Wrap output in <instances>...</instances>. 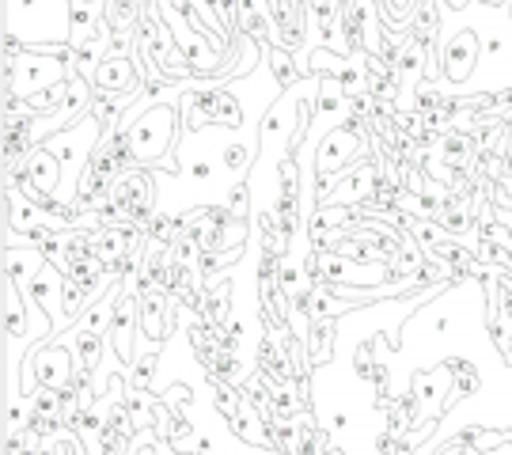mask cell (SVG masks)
Wrapping results in <instances>:
<instances>
[{"label":"cell","instance_id":"cell-10","mask_svg":"<svg viewBox=\"0 0 512 455\" xmlns=\"http://www.w3.org/2000/svg\"><path fill=\"white\" fill-rule=\"evenodd\" d=\"M73 69L65 65V61H57V57H46V54H35V50H27L23 46V54L16 57V80L8 84L4 91H19V95H35L42 88H54L61 80H69Z\"/></svg>","mask_w":512,"mask_h":455},{"label":"cell","instance_id":"cell-4","mask_svg":"<svg viewBox=\"0 0 512 455\" xmlns=\"http://www.w3.org/2000/svg\"><path fill=\"white\" fill-rule=\"evenodd\" d=\"M103 137H107V133H103V126L95 122L92 114H84L76 126L61 129V133H54V137H46V141H42V145L50 148L57 160H61L65 186H73V201H76V186H80V179L88 175L95 148H99V141H103Z\"/></svg>","mask_w":512,"mask_h":455},{"label":"cell","instance_id":"cell-27","mask_svg":"<svg viewBox=\"0 0 512 455\" xmlns=\"http://www.w3.org/2000/svg\"><path fill=\"white\" fill-rule=\"evenodd\" d=\"M65 95H69V80H61V84H54V88L35 91V95H27V107H31V114H57L61 103H65Z\"/></svg>","mask_w":512,"mask_h":455},{"label":"cell","instance_id":"cell-1","mask_svg":"<svg viewBox=\"0 0 512 455\" xmlns=\"http://www.w3.org/2000/svg\"><path fill=\"white\" fill-rule=\"evenodd\" d=\"M118 129H126L129 148H133L141 167H160L164 160H171V152H179L186 137L179 103H171V99L141 103L137 110H126Z\"/></svg>","mask_w":512,"mask_h":455},{"label":"cell","instance_id":"cell-7","mask_svg":"<svg viewBox=\"0 0 512 455\" xmlns=\"http://www.w3.org/2000/svg\"><path fill=\"white\" fill-rule=\"evenodd\" d=\"M179 323V300L164 289H148L141 296V330H137V353H160Z\"/></svg>","mask_w":512,"mask_h":455},{"label":"cell","instance_id":"cell-11","mask_svg":"<svg viewBox=\"0 0 512 455\" xmlns=\"http://www.w3.org/2000/svg\"><path fill=\"white\" fill-rule=\"evenodd\" d=\"M137 330H141V296H133V292L122 285V289H118V300H114V315H110V330H107V349H114V357L122 364H129L137 357V349H133Z\"/></svg>","mask_w":512,"mask_h":455},{"label":"cell","instance_id":"cell-16","mask_svg":"<svg viewBox=\"0 0 512 455\" xmlns=\"http://www.w3.org/2000/svg\"><path fill=\"white\" fill-rule=\"evenodd\" d=\"M444 8L448 0H414V16H410V35L421 46H429V54L440 57V38H444ZM440 69V65H437Z\"/></svg>","mask_w":512,"mask_h":455},{"label":"cell","instance_id":"cell-14","mask_svg":"<svg viewBox=\"0 0 512 455\" xmlns=\"http://www.w3.org/2000/svg\"><path fill=\"white\" fill-rule=\"evenodd\" d=\"M92 84L99 91H110V95H141V73H137V61L133 54H107L95 69Z\"/></svg>","mask_w":512,"mask_h":455},{"label":"cell","instance_id":"cell-21","mask_svg":"<svg viewBox=\"0 0 512 455\" xmlns=\"http://www.w3.org/2000/svg\"><path fill=\"white\" fill-rule=\"evenodd\" d=\"M69 334V346H73V357L76 364L84 368V372H99V361H103V353H107V334H92V330H80L73 323V330H65Z\"/></svg>","mask_w":512,"mask_h":455},{"label":"cell","instance_id":"cell-23","mask_svg":"<svg viewBox=\"0 0 512 455\" xmlns=\"http://www.w3.org/2000/svg\"><path fill=\"white\" fill-rule=\"evenodd\" d=\"M334 342H338V319H319V323H308L304 346H308L311 368L330 364V357H334Z\"/></svg>","mask_w":512,"mask_h":455},{"label":"cell","instance_id":"cell-30","mask_svg":"<svg viewBox=\"0 0 512 455\" xmlns=\"http://www.w3.org/2000/svg\"><path fill=\"white\" fill-rule=\"evenodd\" d=\"M160 399H164L171 410H183V414L194 410V391H190L186 383H171V387H164V395H160Z\"/></svg>","mask_w":512,"mask_h":455},{"label":"cell","instance_id":"cell-20","mask_svg":"<svg viewBox=\"0 0 512 455\" xmlns=\"http://www.w3.org/2000/svg\"><path fill=\"white\" fill-rule=\"evenodd\" d=\"M262 61H266V69L274 73V84L281 91L300 88V84L308 80V69H304V65H296V54L293 50H285V46H270Z\"/></svg>","mask_w":512,"mask_h":455},{"label":"cell","instance_id":"cell-3","mask_svg":"<svg viewBox=\"0 0 512 455\" xmlns=\"http://www.w3.org/2000/svg\"><path fill=\"white\" fill-rule=\"evenodd\" d=\"M376 145H380V137H376L372 126L361 122V118H349L342 126H330L327 133H323L319 148H315V175H319V179H334V175H342L346 167L368 160V156L376 152Z\"/></svg>","mask_w":512,"mask_h":455},{"label":"cell","instance_id":"cell-12","mask_svg":"<svg viewBox=\"0 0 512 455\" xmlns=\"http://www.w3.org/2000/svg\"><path fill=\"white\" fill-rule=\"evenodd\" d=\"M270 4V19H274V46L285 50H304L311 31L308 0H266Z\"/></svg>","mask_w":512,"mask_h":455},{"label":"cell","instance_id":"cell-25","mask_svg":"<svg viewBox=\"0 0 512 455\" xmlns=\"http://www.w3.org/2000/svg\"><path fill=\"white\" fill-rule=\"evenodd\" d=\"M440 368L448 372V383H452V391H456L459 399H471L482 391V376H478V364H471L467 357H444Z\"/></svg>","mask_w":512,"mask_h":455},{"label":"cell","instance_id":"cell-19","mask_svg":"<svg viewBox=\"0 0 512 455\" xmlns=\"http://www.w3.org/2000/svg\"><path fill=\"white\" fill-rule=\"evenodd\" d=\"M46 262H50V258L42 255L38 247H4V277H12L19 289H27L31 277H35Z\"/></svg>","mask_w":512,"mask_h":455},{"label":"cell","instance_id":"cell-6","mask_svg":"<svg viewBox=\"0 0 512 455\" xmlns=\"http://www.w3.org/2000/svg\"><path fill=\"white\" fill-rule=\"evenodd\" d=\"M486 57V50H482V31L478 27H471V23H463V27H452L448 35L440 38V76L448 80V84H467L471 76H475L478 61Z\"/></svg>","mask_w":512,"mask_h":455},{"label":"cell","instance_id":"cell-17","mask_svg":"<svg viewBox=\"0 0 512 455\" xmlns=\"http://www.w3.org/2000/svg\"><path fill=\"white\" fill-rule=\"evenodd\" d=\"M27 179L38 186V194H46V198H57L61 201V182H65V171H61V160H57L54 152L46 145H38L31 156H27Z\"/></svg>","mask_w":512,"mask_h":455},{"label":"cell","instance_id":"cell-22","mask_svg":"<svg viewBox=\"0 0 512 455\" xmlns=\"http://www.w3.org/2000/svg\"><path fill=\"white\" fill-rule=\"evenodd\" d=\"M107 54H110V31H107V23H103L95 35H88L84 42H76L73 76H88V80H92L95 69H99V61Z\"/></svg>","mask_w":512,"mask_h":455},{"label":"cell","instance_id":"cell-2","mask_svg":"<svg viewBox=\"0 0 512 455\" xmlns=\"http://www.w3.org/2000/svg\"><path fill=\"white\" fill-rule=\"evenodd\" d=\"M179 114H183L186 133H205V129H239L247 122V110L232 80H205L194 84L186 80L179 91Z\"/></svg>","mask_w":512,"mask_h":455},{"label":"cell","instance_id":"cell-15","mask_svg":"<svg viewBox=\"0 0 512 455\" xmlns=\"http://www.w3.org/2000/svg\"><path fill=\"white\" fill-rule=\"evenodd\" d=\"M137 164V156H133V148H129V137L126 129H114V133H107L103 141H99V148H95L92 156V167L88 171H95L99 179H118V175H126V171H133Z\"/></svg>","mask_w":512,"mask_h":455},{"label":"cell","instance_id":"cell-24","mask_svg":"<svg viewBox=\"0 0 512 455\" xmlns=\"http://www.w3.org/2000/svg\"><path fill=\"white\" fill-rule=\"evenodd\" d=\"M129 103H133V95H110V91L95 88V99H92V110H88V114L103 126V133H114V129L122 126Z\"/></svg>","mask_w":512,"mask_h":455},{"label":"cell","instance_id":"cell-9","mask_svg":"<svg viewBox=\"0 0 512 455\" xmlns=\"http://www.w3.org/2000/svg\"><path fill=\"white\" fill-rule=\"evenodd\" d=\"M76 372H80V364H76V357L65 349V342H57V338H46V342L27 357V380L35 383V387H54V391H61V387L73 383ZM35 387H31V391H35Z\"/></svg>","mask_w":512,"mask_h":455},{"label":"cell","instance_id":"cell-8","mask_svg":"<svg viewBox=\"0 0 512 455\" xmlns=\"http://www.w3.org/2000/svg\"><path fill=\"white\" fill-rule=\"evenodd\" d=\"M156 179H160L156 167H133V171L114 179V194H110V198L118 201V209L126 213V220L141 224V228H145L148 217L156 213V198H160V194H156Z\"/></svg>","mask_w":512,"mask_h":455},{"label":"cell","instance_id":"cell-28","mask_svg":"<svg viewBox=\"0 0 512 455\" xmlns=\"http://www.w3.org/2000/svg\"><path fill=\"white\" fill-rule=\"evenodd\" d=\"M224 205L236 213V217H251L255 213V190H251V182L247 179H236L228 190H224Z\"/></svg>","mask_w":512,"mask_h":455},{"label":"cell","instance_id":"cell-29","mask_svg":"<svg viewBox=\"0 0 512 455\" xmlns=\"http://www.w3.org/2000/svg\"><path fill=\"white\" fill-rule=\"evenodd\" d=\"M156 368H160V353H137V357L126 364L129 383H133V387H148V391H152V383H156Z\"/></svg>","mask_w":512,"mask_h":455},{"label":"cell","instance_id":"cell-5","mask_svg":"<svg viewBox=\"0 0 512 455\" xmlns=\"http://www.w3.org/2000/svg\"><path fill=\"white\" fill-rule=\"evenodd\" d=\"M137 42L145 46L148 61H152V69L171 80V84H186V80H198L194 69H190V61L183 57L179 50V42L171 35V27L164 23V16L156 12V4L148 0L145 16H141V27H137Z\"/></svg>","mask_w":512,"mask_h":455},{"label":"cell","instance_id":"cell-26","mask_svg":"<svg viewBox=\"0 0 512 455\" xmlns=\"http://www.w3.org/2000/svg\"><path fill=\"white\" fill-rule=\"evenodd\" d=\"M342 65H346V54H338V50H330V46H315L308 54V76H338L342 73Z\"/></svg>","mask_w":512,"mask_h":455},{"label":"cell","instance_id":"cell-13","mask_svg":"<svg viewBox=\"0 0 512 455\" xmlns=\"http://www.w3.org/2000/svg\"><path fill=\"white\" fill-rule=\"evenodd\" d=\"M61 266H54V262H46L42 270L31 277V285H27V296L35 300L38 308H42V315H50V323H54V334H61V330L69 327V319H65V308H61Z\"/></svg>","mask_w":512,"mask_h":455},{"label":"cell","instance_id":"cell-18","mask_svg":"<svg viewBox=\"0 0 512 455\" xmlns=\"http://www.w3.org/2000/svg\"><path fill=\"white\" fill-rule=\"evenodd\" d=\"M239 4V27L243 35H251L262 46V54L274 46V19H270V4L266 0H236Z\"/></svg>","mask_w":512,"mask_h":455},{"label":"cell","instance_id":"cell-31","mask_svg":"<svg viewBox=\"0 0 512 455\" xmlns=\"http://www.w3.org/2000/svg\"><path fill=\"white\" fill-rule=\"evenodd\" d=\"M505 433H509V444H512V429H505Z\"/></svg>","mask_w":512,"mask_h":455}]
</instances>
